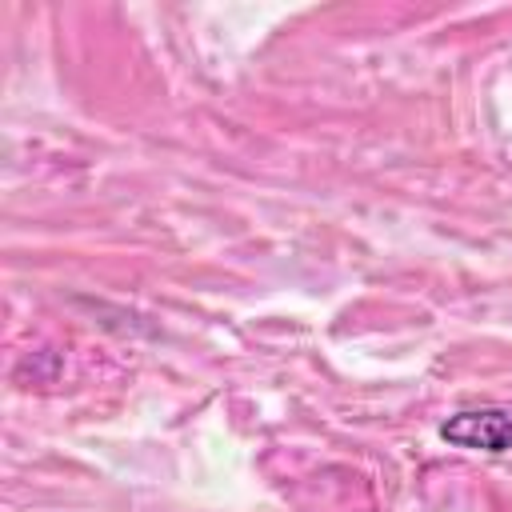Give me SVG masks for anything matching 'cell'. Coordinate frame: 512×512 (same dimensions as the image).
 Segmentation results:
<instances>
[{
    "instance_id": "obj_1",
    "label": "cell",
    "mask_w": 512,
    "mask_h": 512,
    "mask_svg": "<svg viewBox=\"0 0 512 512\" xmlns=\"http://www.w3.org/2000/svg\"><path fill=\"white\" fill-rule=\"evenodd\" d=\"M440 436L468 452H512V408H464L440 424Z\"/></svg>"
}]
</instances>
